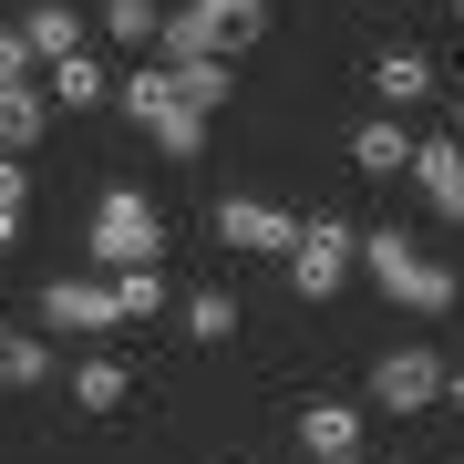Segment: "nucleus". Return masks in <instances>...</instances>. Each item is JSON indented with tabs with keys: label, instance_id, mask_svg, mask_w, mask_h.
Segmentation results:
<instances>
[{
	"label": "nucleus",
	"instance_id": "nucleus-28",
	"mask_svg": "<svg viewBox=\"0 0 464 464\" xmlns=\"http://www.w3.org/2000/svg\"><path fill=\"white\" fill-rule=\"evenodd\" d=\"M454 11H464V0H454Z\"/></svg>",
	"mask_w": 464,
	"mask_h": 464
},
{
	"label": "nucleus",
	"instance_id": "nucleus-2",
	"mask_svg": "<svg viewBox=\"0 0 464 464\" xmlns=\"http://www.w3.org/2000/svg\"><path fill=\"white\" fill-rule=\"evenodd\" d=\"M83 258H93V279L166 268V217L134 197V186H103V207H93V227H83Z\"/></svg>",
	"mask_w": 464,
	"mask_h": 464
},
{
	"label": "nucleus",
	"instance_id": "nucleus-14",
	"mask_svg": "<svg viewBox=\"0 0 464 464\" xmlns=\"http://www.w3.org/2000/svg\"><path fill=\"white\" fill-rule=\"evenodd\" d=\"M21 42H32V63H63V52H83V11H72V0H32Z\"/></svg>",
	"mask_w": 464,
	"mask_h": 464
},
{
	"label": "nucleus",
	"instance_id": "nucleus-11",
	"mask_svg": "<svg viewBox=\"0 0 464 464\" xmlns=\"http://www.w3.org/2000/svg\"><path fill=\"white\" fill-rule=\"evenodd\" d=\"M52 103H63V114H103V103H114V72H103L93 52H63V63H52Z\"/></svg>",
	"mask_w": 464,
	"mask_h": 464
},
{
	"label": "nucleus",
	"instance_id": "nucleus-23",
	"mask_svg": "<svg viewBox=\"0 0 464 464\" xmlns=\"http://www.w3.org/2000/svg\"><path fill=\"white\" fill-rule=\"evenodd\" d=\"M21 207H32V176H21V155H0V248L21 237Z\"/></svg>",
	"mask_w": 464,
	"mask_h": 464
},
{
	"label": "nucleus",
	"instance_id": "nucleus-16",
	"mask_svg": "<svg viewBox=\"0 0 464 464\" xmlns=\"http://www.w3.org/2000/svg\"><path fill=\"white\" fill-rule=\"evenodd\" d=\"M32 382H52V341L42 331H0V392H32Z\"/></svg>",
	"mask_w": 464,
	"mask_h": 464
},
{
	"label": "nucleus",
	"instance_id": "nucleus-22",
	"mask_svg": "<svg viewBox=\"0 0 464 464\" xmlns=\"http://www.w3.org/2000/svg\"><path fill=\"white\" fill-rule=\"evenodd\" d=\"M114 103H124L134 124H155V114H166V103H176V83H166V63H145V72H134V83H124Z\"/></svg>",
	"mask_w": 464,
	"mask_h": 464
},
{
	"label": "nucleus",
	"instance_id": "nucleus-15",
	"mask_svg": "<svg viewBox=\"0 0 464 464\" xmlns=\"http://www.w3.org/2000/svg\"><path fill=\"white\" fill-rule=\"evenodd\" d=\"M63 382H72V402H83V413H124V392H134V372H124V362H103V351H83Z\"/></svg>",
	"mask_w": 464,
	"mask_h": 464
},
{
	"label": "nucleus",
	"instance_id": "nucleus-1",
	"mask_svg": "<svg viewBox=\"0 0 464 464\" xmlns=\"http://www.w3.org/2000/svg\"><path fill=\"white\" fill-rule=\"evenodd\" d=\"M268 42V0H186L155 42V63H227V52Z\"/></svg>",
	"mask_w": 464,
	"mask_h": 464
},
{
	"label": "nucleus",
	"instance_id": "nucleus-26",
	"mask_svg": "<svg viewBox=\"0 0 464 464\" xmlns=\"http://www.w3.org/2000/svg\"><path fill=\"white\" fill-rule=\"evenodd\" d=\"M454 134H464V93H454Z\"/></svg>",
	"mask_w": 464,
	"mask_h": 464
},
{
	"label": "nucleus",
	"instance_id": "nucleus-19",
	"mask_svg": "<svg viewBox=\"0 0 464 464\" xmlns=\"http://www.w3.org/2000/svg\"><path fill=\"white\" fill-rule=\"evenodd\" d=\"M145 134H155V145L176 155V166H197V155H207V114H197V103H166V114H155Z\"/></svg>",
	"mask_w": 464,
	"mask_h": 464
},
{
	"label": "nucleus",
	"instance_id": "nucleus-3",
	"mask_svg": "<svg viewBox=\"0 0 464 464\" xmlns=\"http://www.w3.org/2000/svg\"><path fill=\"white\" fill-rule=\"evenodd\" d=\"M362 268H372V289L392 299V310H413V320L454 310V268H444V258H423L402 227H372V237H362Z\"/></svg>",
	"mask_w": 464,
	"mask_h": 464
},
{
	"label": "nucleus",
	"instance_id": "nucleus-5",
	"mask_svg": "<svg viewBox=\"0 0 464 464\" xmlns=\"http://www.w3.org/2000/svg\"><path fill=\"white\" fill-rule=\"evenodd\" d=\"M32 331L42 341H93V331H114V279H52L42 299H32Z\"/></svg>",
	"mask_w": 464,
	"mask_h": 464
},
{
	"label": "nucleus",
	"instance_id": "nucleus-9",
	"mask_svg": "<svg viewBox=\"0 0 464 464\" xmlns=\"http://www.w3.org/2000/svg\"><path fill=\"white\" fill-rule=\"evenodd\" d=\"M433 83H444V63H433V52H413V42H392V52L372 63L382 114H423V103H433Z\"/></svg>",
	"mask_w": 464,
	"mask_h": 464
},
{
	"label": "nucleus",
	"instance_id": "nucleus-13",
	"mask_svg": "<svg viewBox=\"0 0 464 464\" xmlns=\"http://www.w3.org/2000/svg\"><path fill=\"white\" fill-rule=\"evenodd\" d=\"M52 124V93L42 83H0V155H32Z\"/></svg>",
	"mask_w": 464,
	"mask_h": 464
},
{
	"label": "nucleus",
	"instance_id": "nucleus-8",
	"mask_svg": "<svg viewBox=\"0 0 464 464\" xmlns=\"http://www.w3.org/2000/svg\"><path fill=\"white\" fill-rule=\"evenodd\" d=\"M217 237H227V248H248V258H289L299 217L268 207V197H227V207H217Z\"/></svg>",
	"mask_w": 464,
	"mask_h": 464
},
{
	"label": "nucleus",
	"instance_id": "nucleus-17",
	"mask_svg": "<svg viewBox=\"0 0 464 464\" xmlns=\"http://www.w3.org/2000/svg\"><path fill=\"white\" fill-rule=\"evenodd\" d=\"M166 83H176V103H197V114H217V103L237 93V63H166Z\"/></svg>",
	"mask_w": 464,
	"mask_h": 464
},
{
	"label": "nucleus",
	"instance_id": "nucleus-27",
	"mask_svg": "<svg viewBox=\"0 0 464 464\" xmlns=\"http://www.w3.org/2000/svg\"><path fill=\"white\" fill-rule=\"evenodd\" d=\"M341 464H382V454H341Z\"/></svg>",
	"mask_w": 464,
	"mask_h": 464
},
{
	"label": "nucleus",
	"instance_id": "nucleus-12",
	"mask_svg": "<svg viewBox=\"0 0 464 464\" xmlns=\"http://www.w3.org/2000/svg\"><path fill=\"white\" fill-rule=\"evenodd\" d=\"M299 444H310L320 464L362 454V402H310V413H299Z\"/></svg>",
	"mask_w": 464,
	"mask_h": 464
},
{
	"label": "nucleus",
	"instance_id": "nucleus-10",
	"mask_svg": "<svg viewBox=\"0 0 464 464\" xmlns=\"http://www.w3.org/2000/svg\"><path fill=\"white\" fill-rule=\"evenodd\" d=\"M351 166H362V176H402V166H413V124H402V114H362V124H351Z\"/></svg>",
	"mask_w": 464,
	"mask_h": 464
},
{
	"label": "nucleus",
	"instance_id": "nucleus-24",
	"mask_svg": "<svg viewBox=\"0 0 464 464\" xmlns=\"http://www.w3.org/2000/svg\"><path fill=\"white\" fill-rule=\"evenodd\" d=\"M0 83H32V42L21 32H0Z\"/></svg>",
	"mask_w": 464,
	"mask_h": 464
},
{
	"label": "nucleus",
	"instance_id": "nucleus-6",
	"mask_svg": "<svg viewBox=\"0 0 464 464\" xmlns=\"http://www.w3.org/2000/svg\"><path fill=\"white\" fill-rule=\"evenodd\" d=\"M444 351H423V341H402V351H382L372 362V413H423V402H444Z\"/></svg>",
	"mask_w": 464,
	"mask_h": 464
},
{
	"label": "nucleus",
	"instance_id": "nucleus-4",
	"mask_svg": "<svg viewBox=\"0 0 464 464\" xmlns=\"http://www.w3.org/2000/svg\"><path fill=\"white\" fill-rule=\"evenodd\" d=\"M289 299H341V279L362 268V237H351V217H299L289 237Z\"/></svg>",
	"mask_w": 464,
	"mask_h": 464
},
{
	"label": "nucleus",
	"instance_id": "nucleus-7",
	"mask_svg": "<svg viewBox=\"0 0 464 464\" xmlns=\"http://www.w3.org/2000/svg\"><path fill=\"white\" fill-rule=\"evenodd\" d=\"M402 176L423 186L433 217H454V227H464V134H413V166H402Z\"/></svg>",
	"mask_w": 464,
	"mask_h": 464
},
{
	"label": "nucleus",
	"instance_id": "nucleus-18",
	"mask_svg": "<svg viewBox=\"0 0 464 464\" xmlns=\"http://www.w3.org/2000/svg\"><path fill=\"white\" fill-rule=\"evenodd\" d=\"M103 32H114L124 52H155L166 42V11H155V0H103Z\"/></svg>",
	"mask_w": 464,
	"mask_h": 464
},
{
	"label": "nucleus",
	"instance_id": "nucleus-21",
	"mask_svg": "<svg viewBox=\"0 0 464 464\" xmlns=\"http://www.w3.org/2000/svg\"><path fill=\"white\" fill-rule=\"evenodd\" d=\"M237 331V299L227 289H186V341H227Z\"/></svg>",
	"mask_w": 464,
	"mask_h": 464
},
{
	"label": "nucleus",
	"instance_id": "nucleus-25",
	"mask_svg": "<svg viewBox=\"0 0 464 464\" xmlns=\"http://www.w3.org/2000/svg\"><path fill=\"white\" fill-rule=\"evenodd\" d=\"M444 402H454V413H464V372H444Z\"/></svg>",
	"mask_w": 464,
	"mask_h": 464
},
{
	"label": "nucleus",
	"instance_id": "nucleus-20",
	"mask_svg": "<svg viewBox=\"0 0 464 464\" xmlns=\"http://www.w3.org/2000/svg\"><path fill=\"white\" fill-rule=\"evenodd\" d=\"M114 320H166V268H124L114 279Z\"/></svg>",
	"mask_w": 464,
	"mask_h": 464
}]
</instances>
